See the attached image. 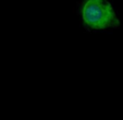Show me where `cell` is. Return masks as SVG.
<instances>
[{"label": "cell", "mask_w": 123, "mask_h": 120, "mask_svg": "<svg viewBox=\"0 0 123 120\" xmlns=\"http://www.w3.org/2000/svg\"><path fill=\"white\" fill-rule=\"evenodd\" d=\"M82 16L86 25L92 28H109L119 25L112 6L102 0L86 1L82 8Z\"/></svg>", "instance_id": "obj_1"}]
</instances>
